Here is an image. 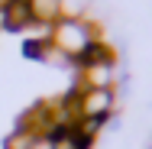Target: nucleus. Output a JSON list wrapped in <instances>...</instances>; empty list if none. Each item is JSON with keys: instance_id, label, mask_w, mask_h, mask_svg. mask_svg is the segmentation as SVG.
Here are the masks:
<instances>
[{"instance_id": "7ed1b4c3", "label": "nucleus", "mask_w": 152, "mask_h": 149, "mask_svg": "<svg viewBox=\"0 0 152 149\" xmlns=\"http://www.w3.org/2000/svg\"><path fill=\"white\" fill-rule=\"evenodd\" d=\"M113 84H117V62L78 68V88H113Z\"/></svg>"}, {"instance_id": "f03ea898", "label": "nucleus", "mask_w": 152, "mask_h": 149, "mask_svg": "<svg viewBox=\"0 0 152 149\" xmlns=\"http://www.w3.org/2000/svg\"><path fill=\"white\" fill-rule=\"evenodd\" d=\"M75 104H78V120L81 117L110 120L113 107H117V97H113V88H78Z\"/></svg>"}, {"instance_id": "39448f33", "label": "nucleus", "mask_w": 152, "mask_h": 149, "mask_svg": "<svg viewBox=\"0 0 152 149\" xmlns=\"http://www.w3.org/2000/svg\"><path fill=\"white\" fill-rule=\"evenodd\" d=\"M100 62H113V49L104 42V39H94L91 46L78 55V59L71 62V65H78V68H88V65H100Z\"/></svg>"}, {"instance_id": "20e7f679", "label": "nucleus", "mask_w": 152, "mask_h": 149, "mask_svg": "<svg viewBox=\"0 0 152 149\" xmlns=\"http://www.w3.org/2000/svg\"><path fill=\"white\" fill-rule=\"evenodd\" d=\"M0 23H3L7 29L20 32V29H26V26H32L36 20H32V10H29L26 0H10V3L0 10Z\"/></svg>"}, {"instance_id": "f257e3e1", "label": "nucleus", "mask_w": 152, "mask_h": 149, "mask_svg": "<svg viewBox=\"0 0 152 149\" xmlns=\"http://www.w3.org/2000/svg\"><path fill=\"white\" fill-rule=\"evenodd\" d=\"M94 39H97V29L84 16H78V20H58V23H52V39L49 42H52L55 52H61L68 62H75Z\"/></svg>"}, {"instance_id": "6e6552de", "label": "nucleus", "mask_w": 152, "mask_h": 149, "mask_svg": "<svg viewBox=\"0 0 152 149\" xmlns=\"http://www.w3.org/2000/svg\"><path fill=\"white\" fill-rule=\"evenodd\" d=\"M32 149H52V139H45V136H39V139L32 143Z\"/></svg>"}, {"instance_id": "0eeeda50", "label": "nucleus", "mask_w": 152, "mask_h": 149, "mask_svg": "<svg viewBox=\"0 0 152 149\" xmlns=\"http://www.w3.org/2000/svg\"><path fill=\"white\" fill-rule=\"evenodd\" d=\"M39 136L32 133V130H26V126H16L10 136H7V146L3 149H32V143H36Z\"/></svg>"}, {"instance_id": "423d86ee", "label": "nucleus", "mask_w": 152, "mask_h": 149, "mask_svg": "<svg viewBox=\"0 0 152 149\" xmlns=\"http://www.w3.org/2000/svg\"><path fill=\"white\" fill-rule=\"evenodd\" d=\"M36 23H58L61 20V0H26Z\"/></svg>"}]
</instances>
